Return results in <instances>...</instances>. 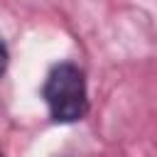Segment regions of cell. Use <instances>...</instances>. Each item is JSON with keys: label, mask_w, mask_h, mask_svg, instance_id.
Wrapping results in <instances>:
<instances>
[{"label": "cell", "mask_w": 157, "mask_h": 157, "mask_svg": "<svg viewBox=\"0 0 157 157\" xmlns=\"http://www.w3.org/2000/svg\"><path fill=\"white\" fill-rule=\"evenodd\" d=\"M5 69H7V49H5V44L0 42V76L5 74Z\"/></svg>", "instance_id": "2"}, {"label": "cell", "mask_w": 157, "mask_h": 157, "mask_svg": "<svg viewBox=\"0 0 157 157\" xmlns=\"http://www.w3.org/2000/svg\"><path fill=\"white\" fill-rule=\"evenodd\" d=\"M42 98L47 103V110L52 120L56 123H78L88 113V88H86V74L71 64L61 61L56 64L42 86Z\"/></svg>", "instance_id": "1"}]
</instances>
